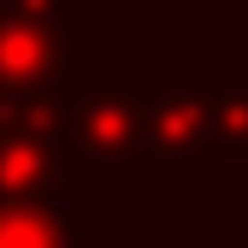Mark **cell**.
Here are the masks:
<instances>
[{
	"mask_svg": "<svg viewBox=\"0 0 248 248\" xmlns=\"http://www.w3.org/2000/svg\"><path fill=\"white\" fill-rule=\"evenodd\" d=\"M53 130L83 166V195L95 189H195L160 142L142 112V83L124 77H77L53 95H36Z\"/></svg>",
	"mask_w": 248,
	"mask_h": 248,
	"instance_id": "cell-1",
	"label": "cell"
},
{
	"mask_svg": "<svg viewBox=\"0 0 248 248\" xmlns=\"http://www.w3.org/2000/svg\"><path fill=\"white\" fill-rule=\"evenodd\" d=\"M77 77H118L77 0H0V101L53 95Z\"/></svg>",
	"mask_w": 248,
	"mask_h": 248,
	"instance_id": "cell-2",
	"label": "cell"
},
{
	"mask_svg": "<svg viewBox=\"0 0 248 248\" xmlns=\"http://www.w3.org/2000/svg\"><path fill=\"white\" fill-rule=\"evenodd\" d=\"M142 112H148V130L160 142V154L189 183H201V171L231 160L225 118H219V83L201 77L195 53H171L166 71L154 83H142Z\"/></svg>",
	"mask_w": 248,
	"mask_h": 248,
	"instance_id": "cell-3",
	"label": "cell"
},
{
	"mask_svg": "<svg viewBox=\"0 0 248 248\" xmlns=\"http://www.w3.org/2000/svg\"><path fill=\"white\" fill-rule=\"evenodd\" d=\"M83 195V166L53 130L42 101H0V201Z\"/></svg>",
	"mask_w": 248,
	"mask_h": 248,
	"instance_id": "cell-4",
	"label": "cell"
},
{
	"mask_svg": "<svg viewBox=\"0 0 248 248\" xmlns=\"http://www.w3.org/2000/svg\"><path fill=\"white\" fill-rule=\"evenodd\" d=\"M0 248H89V225L59 201H0Z\"/></svg>",
	"mask_w": 248,
	"mask_h": 248,
	"instance_id": "cell-5",
	"label": "cell"
},
{
	"mask_svg": "<svg viewBox=\"0 0 248 248\" xmlns=\"http://www.w3.org/2000/svg\"><path fill=\"white\" fill-rule=\"evenodd\" d=\"M219 118H225V142L231 160H248V47L219 59Z\"/></svg>",
	"mask_w": 248,
	"mask_h": 248,
	"instance_id": "cell-6",
	"label": "cell"
},
{
	"mask_svg": "<svg viewBox=\"0 0 248 248\" xmlns=\"http://www.w3.org/2000/svg\"><path fill=\"white\" fill-rule=\"evenodd\" d=\"M219 18L225 30H242V47H248V0H219Z\"/></svg>",
	"mask_w": 248,
	"mask_h": 248,
	"instance_id": "cell-7",
	"label": "cell"
},
{
	"mask_svg": "<svg viewBox=\"0 0 248 248\" xmlns=\"http://www.w3.org/2000/svg\"><path fill=\"white\" fill-rule=\"evenodd\" d=\"M77 6H107V0H77Z\"/></svg>",
	"mask_w": 248,
	"mask_h": 248,
	"instance_id": "cell-8",
	"label": "cell"
}]
</instances>
